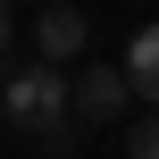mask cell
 Returning a JSON list of instances; mask_svg holds the SVG:
<instances>
[{
  "label": "cell",
  "instance_id": "cell-1",
  "mask_svg": "<svg viewBox=\"0 0 159 159\" xmlns=\"http://www.w3.org/2000/svg\"><path fill=\"white\" fill-rule=\"evenodd\" d=\"M0 109L25 126V134H42V143H59V126H67V67H8V84H0Z\"/></svg>",
  "mask_w": 159,
  "mask_h": 159
},
{
  "label": "cell",
  "instance_id": "cell-2",
  "mask_svg": "<svg viewBox=\"0 0 159 159\" xmlns=\"http://www.w3.org/2000/svg\"><path fill=\"white\" fill-rule=\"evenodd\" d=\"M126 75L117 67H84L75 84H67V117H92V126H109V117H126Z\"/></svg>",
  "mask_w": 159,
  "mask_h": 159
},
{
  "label": "cell",
  "instance_id": "cell-5",
  "mask_svg": "<svg viewBox=\"0 0 159 159\" xmlns=\"http://www.w3.org/2000/svg\"><path fill=\"white\" fill-rule=\"evenodd\" d=\"M126 151H134V159H159V109H151V117H134V126H126Z\"/></svg>",
  "mask_w": 159,
  "mask_h": 159
},
{
  "label": "cell",
  "instance_id": "cell-4",
  "mask_svg": "<svg viewBox=\"0 0 159 159\" xmlns=\"http://www.w3.org/2000/svg\"><path fill=\"white\" fill-rule=\"evenodd\" d=\"M117 75H126L134 101H151V109H159V25H143V34L126 42V67H117Z\"/></svg>",
  "mask_w": 159,
  "mask_h": 159
},
{
  "label": "cell",
  "instance_id": "cell-6",
  "mask_svg": "<svg viewBox=\"0 0 159 159\" xmlns=\"http://www.w3.org/2000/svg\"><path fill=\"white\" fill-rule=\"evenodd\" d=\"M0 50H8V0H0Z\"/></svg>",
  "mask_w": 159,
  "mask_h": 159
},
{
  "label": "cell",
  "instance_id": "cell-3",
  "mask_svg": "<svg viewBox=\"0 0 159 159\" xmlns=\"http://www.w3.org/2000/svg\"><path fill=\"white\" fill-rule=\"evenodd\" d=\"M34 42H42V67H67V59L84 50V17H75L67 0H42V25H34Z\"/></svg>",
  "mask_w": 159,
  "mask_h": 159
}]
</instances>
